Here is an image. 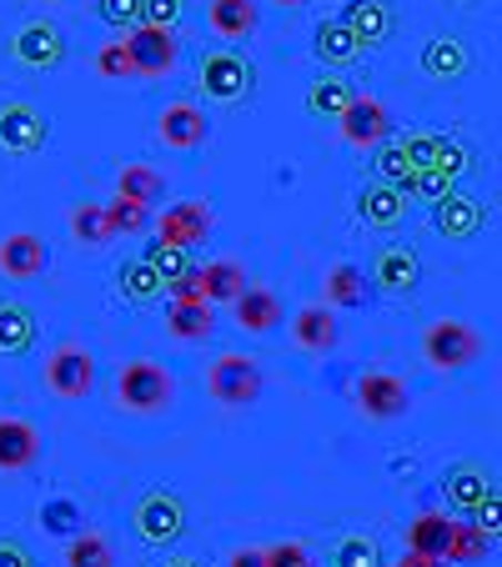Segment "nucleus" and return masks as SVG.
<instances>
[{"label": "nucleus", "instance_id": "6", "mask_svg": "<svg viewBox=\"0 0 502 567\" xmlns=\"http://www.w3.org/2000/svg\"><path fill=\"white\" fill-rule=\"evenodd\" d=\"M45 386H51L55 396H65V402H86V396L96 392V357L75 342L55 347V352L45 357Z\"/></svg>", "mask_w": 502, "mask_h": 567}, {"label": "nucleus", "instance_id": "11", "mask_svg": "<svg viewBox=\"0 0 502 567\" xmlns=\"http://www.w3.org/2000/svg\"><path fill=\"white\" fill-rule=\"evenodd\" d=\"M422 281V257L412 247H377L367 261V287L387 291V297H412Z\"/></svg>", "mask_w": 502, "mask_h": 567}, {"label": "nucleus", "instance_id": "10", "mask_svg": "<svg viewBox=\"0 0 502 567\" xmlns=\"http://www.w3.org/2000/svg\"><path fill=\"white\" fill-rule=\"evenodd\" d=\"M212 226H216V216L206 202H172L161 212V221H151V231H156V241L196 251L202 241H212Z\"/></svg>", "mask_w": 502, "mask_h": 567}, {"label": "nucleus", "instance_id": "42", "mask_svg": "<svg viewBox=\"0 0 502 567\" xmlns=\"http://www.w3.org/2000/svg\"><path fill=\"white\" fill-rule=\"evenodd\" d=\"M96 75L101 81H141V71H136V61H131V51H126L121 35L96 51Z\"/></svg>", "mask_w": 502, "mask_h": 567}, {"label": "nucleus", "instance_id": "53", "mask_svg": "<svg viewBox=\"0 0 502 567\" xmlns=\"http://www.w3.org/2000/svg\"><path fill=\"white\" fill-rule=\"evenodd\" d=\"M272 6H281V11H301L307 0H272Z\"/></svg>", "mask_w": 502, "mask_h": 567}, {"label": "nucleus", "instance_id": "22", "mask_svg": "<svg viewBox=\"0 0 502 567\" xmlns=\"http://www.w3.org/2000/svg\"><path fill=\"white\" fill-rule=\"evenodd\" d=\"M488 493H492V477L478 467V462H452V467L442 472V497H448V507L458 517H472V507H478Z\"/></svg>", "mask_w": 502, "mask_h": 567}, {"label": "nucleus", "instance_id": "33", "mask_svg": "<svg viewBox=\"0 0 502 567\" xmlns=\"http://www.w3.org/2000/svg\"><path fill=\"white\" fill-rule=\"evenodd\" d=\"M321 297H327V307L337 311H357L367 301V277L362 267H352V261H337V267L327 271V281H321Z\"/></svg>", "mask_w": 502, "mask_h": 567}, {"label": "nucleus", "instance_id": "25", "mask_svg": "<svg viewBox=\"0 0 502 567\" xmlns=\"http://www.w3.org/2000/svg\"><path fill=\"white\" fill-rule=\"evenodd\" d=\"M206 25L222 41H252L262 25V11L257 0H206Z\"/></svg>", "mask_w": 502, "mask_h": 567}, {"label": "nucleus", "instance_id": "19", "mask_svg": "<svg viewBox=\"0 0 502 567\" xmlns=\"http://www.w3.org/2000/svg\"><path fill=\"white\" fill-rule=\"evenodd\" d=\"M45 267H51V251H45L41 236H31V231H11L6 241H0V277L31 281V277H41Z\"/></svg>", "mask_w": 502, "mask_h": 567}, {"label": "nucleus", "instance_id": "55", "mask_svg": "<svg viewBox=\"0 0 502 567\" xmlns=\"http://www.w3.org/2000/svg\"><path fill=\"white\" fill-rule=\"evenodd\" d=\"M382 567H397V563H382Z\"/></svg>", "mask_w": 502, "mask_h": 567}, {"label": "nucleus", "instance_id": "45", "mask_svg": "<svg viewBox=\"0 0 502 567\" xmlns=\"http://www.w3.org/2000/svg\"><path fill=\"white\" fill-rule=\"evenodd\" d=\"M41 523H45V533H75V527H81V507L55 497V503L41 507Z\"/></svg>", "mask_w": 502, "mask_h": 567}, {"label": "nucleus", "instance_id": "8", "mask_svg": "<svg viewBox=\"0 0 502 567\" xmlns=\"http://www.w3.org/2000/svg\"><path fill=\"white\" fill-rule=\"evenodd\" d=\"M352 402L367 422H397L412 408V402H407V382L392 372H362L352 382Z\"/></svg>", "mask_w": 502, "mask_h": 567}, {"label": "nucleus", "instance_id": "15", "mask_svg": "<svg viewBox=\"0 0 502 567\" xmlns=\"http://www.w3.org/2000/svg\"><path fill=\"white\" fill-rule=\"evenodd\" d=\"M402 151H407V161H412L417 172H448L452 182L468 172V151L448 136H432V131H407Z\"/></svg>", "mask_w": 502, "mask_h": 567}, {"label": "nucleus", "instance_id": "40", "mask_svg": "<svg viewBox=\"0 0 502 567\" xmlns=\"http://www.w3.org/2000/svg\"><path fill=\"white\" fill-rule=\"evenodd\" d=\"M141 261H146V267L156 271V277L166 281V287H172L176 277H186V271L196 267V261H192V251H186V247H172V241H146V251H141Z\"/></svg>", "mask_w": 502, "mask_h": 567}, {"label": "nucleus", "instance_id": "32", "mask_svg": "<svg viewBox=\"0 0 502 567\" xmlns=\"http://www.w3.org/2000/svg\"><path fill=\"white\" fill-rule=\"evenodd\" d=\"M448 533H452V513L428 507V513H417L412 523H407V553L442 557V553H448Z\"/></svg>", "mask_w": 502, "mask_h": 567}, {"label": "nucleus", "instance_id": "18", "mask_svg": "<svg viewBox=\"0 0 502 567\" xmlns=\"http://www.w3.org/2000/svg\"><path fill=\"white\" fill-rule=\"evenodd\" d=\"M41 432L25 417H0V472H31L41 462Z\"/></svg>", "mask_w": 502, "mask_h": 567}, {"label": "nucleus", "instance_id": "47", "mask_svg": "<svg viewBox=\"0 0 502 567\" xmlns=\"http://www.w3.org/2000/svg\"><path fill=\"white\" fill-rule=\"evenodd\" d=\"M452 186H458V182H452L448 172H417V176H412V186H407V196H422V202L432 206V202H442V196H448Z\"/></svg>", "mask_w": 502, "mask_h": 567}, {"label": "nucleus", "instance_id": "28", "mask_svg": "<svg viewBox=\"0 0 502 567\" xmlns=\"http://www.w3.org/2000/svg\"><path fill=\"white\" fill-rule=\"evenodd\" d=\"M166 332L176 337V342H206V337L216 332V311L212 301H172L166 307Z\"/></svg>", "mask_w": 502, "mask_h": 567}, {"label": "nucleus", "instance_id": "37", "mask_svg": "<svg viewBox=\"0 0 502 567\" xmlns=\"http://www.w3.org/2000/svg\"><path fill=\"white\" fill-rule=\"evenodd\" d=\"M101 216H106L111 241H116V236H146L151 231V206L131 202V196H111V202L101 206Z\"/></svg>", "mask_w": 502, "mask_h": 567}, {"label": "nucleus", "instance_id": "48", "mask_svg": "<svg viewBox=\"0 0 502 567\" xmlns=\"http://www.w3.org/2000/svg\"><path fill=\"white\" fill-rule=\"evenodd\" d=\"M141 21L146 25H172L182 21V0H141Z\"/></svg>", "mask_w": 502, "mask_h": 567}, {"label": "nucleus", "instance_id": "30", "mask_svg": "<svg viewBox=\"0 0 502 567\" xmlns=\"http://www.w3.org/2000/svg\"><path fill=\"white\" fill-rule=\"evenodd\" d=\"M196 281H202V297L212 301H226L232 307L236 297H242V287H246V271H242V261H232V257H216V261H202L196 267Z\"/></svg>", "mask_w": 502, "mask_h": 567}, {"label": "nucleus", "instance_id": "50", "mask_svg": "<svg viewBox=\"0 0 502 567\" xmlns=\"http://www.w3.org/2000/svg\"><path fill=\"white\" fill-rule=\"evenodd\" d=\"M226 567H262V547H236V553L226 557Z\"/></svg>", "mask_w": 502, "mask_h": 567}, {"label": "nucleus", "instance_id": "54", "mask_svg": "<svg viewBox=\"0 0 502 567\" xmlns=\"http://www.w3.org/2000/svg\"><path fill=\"white\" fill-rule=\"evenodd\" d=\"M45 6H65V0H45Z\"/></svg>", "mask_w": 502, "mask_h": 567}, {"label": "nucleus", "instance_id": "3", "mask_svg": "<svg viewBox=\"0 0 502 567\" xmlns=\"http://www.w3.org/2000/svg\"><path fill=\"white\" fill-rule=\"evenodd\" d=\"M131 533H136V543H146V547L182 543V533H186V503L176 493H166V487H151V493H141L136 507H131Z\"/></svg>", "mask_w": 502, "mask_h": 567}, {"label": "nucleus", "instance_id": "34", "mask_svg": "<svg viewBox=\"0 0 502 567\" xmlns=\"http://www.w3.org/2000/svg\"><path fill=\"white\" fill-rule=\"evenodd\" d=\"M65 567H116L111 537L96 533V527H75V533L65 537Z\"/></svg>", "mask_w": 502, "mask_h": 567}, {"label": "nucleus", "instance_id": "35", "mask_svg": "<svg viewBox=\"0 0 502 567\" xmlns=\"http://www.w3.org/2000/svg\"><path fill=\"white\" fill-rule=\"evenodd\" d=\"M116 196H131V202H141V206H156L161 196H166V176H161L156 166H146V161H131V166H121V176H116Z\"/></svg>", "mask_w": 502, "mask_h": 567}, {"label": "nucleus", "instance_id": "39", "mask_svg": "<svg viewBox=\"0 0 502 567\" xmlns=\"http://www.w3.org/2000/svg\"><path fill=\"white\" fill-rule=\"evenodd\" d=\"M372 151H377V161H372L377 182H387V186H397V192H407V186H412V176H417V166L407 161L402 141H382V146H372Z\"/></svg>", "mask_w": 502, "mask_h": 567}, {"label": "nucleus", "instance_id": "49", "mask_svg": "<svg viewBox=\"0 0 502 567\" xmlns=\"http://www.w3.org/2000/svg\"><path fill=\"white\" fill-rule=\"evenodd\" d=\"M0 567H35V553L21 537H0Z\"/></svg>", "mask_w": 502, "mask_h": 567}, {"label": "nucleus", "instance_id": "1", "mask_svg": "<svg viewBox=\"0 0 502 567\" xmlns=\"http://www.w3.org/2000/svg\"><path fill=\"white\" fill-rule=\"evenodd\" d=\"M116 402H121V412L151 417V412H166L176 402V382H172V372H166L161 362H151V357H136V362L121 367Z\"/></svg>", "mask_w": 502, "mask_h": 567}, {"label": "nucleus", "instance_id": "17", "mask_svg": "<svg viewBox=\"0 0 502 567\" xmlns=\"http://www.w3.org/2000/svg\"><path fill=\"white\" fill-rule=\"evenodd\" d=\"M337 21L352 31V41L362 45V51H377V45L392 41L397 16H392V6H387V0H347Z\"/></svg>", "mask_w": 502, "mask_h": 567}, {"label": "nucleus", "instance_id": "7", "mask_svg": "<svg viewBox=\"0 0 502 567\" xmlns=\"http://www.w3.org/2000/svg\"><path fill=\"white\" fill-rule=\"evenodd\" d=\"M121 41H126L131 61H136L141 75H172L176 61H182V41H176L172 25H131V31H121Z\"/></svg>", "mask_w": 502, "mask_h": 567}, {"label": "nucleus", "instance_id": "5", "mask_svg": "<svg viewBox=\"0 0 502 567\" xmlns=\"http://www.w3.org/2000/svg\"><path fill=\"white\" fill-rule=\"evenodd\" d=\"M196 81H202V91L212 101H226V106H232V101L252 96V86H257V71H252V61H246L242 51H206Z\"/></svg>", "mask_w": 502, "mask_h": 567}, {"label": "nucleus", "instance_id": "38", "mask_svg": "<svg viewBox=\"0 0 502 567\" xmlns=\"http://www.w3.org/2000/svg\"><path fill=\"white\" fill-rule=\"evenodd\" d=\"M327 563L331 567H382V547H377V537H367V533H342L331 543Z\"/></svg>", "mask_w": 502, "mask_h": 567}, {"label": "nucleus", "instance_id": "13", "mask_svg": "<svg viewBox=\"0 0 502 567\" xmlns=\"http://www.w3.org/2000/svg\"><path fill=\"white\" fill-rule=\"evenodd\" d=\"M11 55L25 71H61L65 65V35L51 21H25L11 41Z\"/></svg>", "mask_w": 502, "mask_h": 567}, {"label": "nucleus", "instance_id": "16", "mask_svg": "<svg viewBox=\"0 0 502 567\" xmlns=\"http://www.w3.org/2000/svg\"><path fill=\"white\" fill-rule=\"evenodd\" d=\"M156 136H161V146H172V151H196L212 136V121H206L202 106H192V101H172V106H161V116H156Z\"/></svg>", "mask_w": 502, "mask_h": 567}, {"label": "nucleus", "instance_id": "14", "mask_svg": "<svg viewBox=\"0 0 502 567\" xmlns=\"http://www.w3.org/2000/svg\"><path fill=\"white\" fill-rule=\"evenodd\" d=\"M51 136V121L31 106V101H6L0 106V146L16 151V156H31V151L45 146Z\"/></svg>", "mask_w": 502, "mask_h": 567}, {"label": "nucleus", "instance_id": "43", "mask_svg": "<svg viewBox=\"0 0 502 567\" xmlns=\"http://www.w3.org/2000/svg\"><path fill=\"white\" fill-rule=\"evenodd\" d=\"M262 567H317V563H311V547L307 543L287 537V543L262 547Z\"/></svg>", "mask_w": 502, "mask_h": 567}, {"label": "nucleus", "instance_id": "41", "mask_svg": "<svg viewBox=\"0 0 502 567\" xmlns=\"http://www.w3.org/2000/svg\"><path fill=\"white\" fill-rule=\"evenodd\" d=\"M65 221H71L75 247L101 251V247H106V241H111V236H106V216H101V206H96V202H81L71 216H65Z\"/></svg>", "mask_w": 502, "mask_h": 567}, {"label": "nucleus", "instance_id": "46", "mask_svg": "<svg viewBox=\"0 0 502 567\" xmlns=\"http://www.w3.org/2000/svg\"><path fill=\"white\" fill-rule=\"evenodd\" d=\"M472 527H478V533H488L492 543H498V533H502V497H498V487H492L488 497H482L478 507H472V517H468Z\"/></svg>", "mask_w": 502, "mask_h": 567}, {"label": "nucleus", "instance_id": "26", "mask_svg": "<svg viewBox=\"0 0 502 567\" xmlns=\"http://www.w3.org/2000/svg\"><path fill=\"white\" fill-rule=\"evenodd\" d=\"M35 332H41V321L25 301H0V357L35 352Z\"/></svg>", "mask_w": 502, "mask_h": 567}, {"label": "nucleus", "instance_id": "4", "mask_svg": "<svg viewBox=\"0 0 502 567\" xmlns=\"http://www.w3.org/2000/svg\"><path fill=\"white\" fill-rule=\"evenodd\" d=\"M262 386H267V377H262L257 357L226 352L206 367V392H212V402H222V408H252L262 396Z\"/></svg>", "mask_w": 502, "mask_h": 567}, {"label": "nucleus", "instance_id": "23", "mask_svg": "<svg viewBox=\"0 0 502 567\" xmlns=\"http://www.w3.org/2000/svg\"><path fill=\"white\" fill-rule=\"evenodd\" d=\"M417 65H422V75H428V81H462V75H468V65H472V55H468V45H462L458 35L442 31V35H432V41L422 45Z\"/></svg>", "mask_w": 502, "mask_h": 567}, {"label": "nucleus", "instance_id": "20", "mask_svg": "<svg viewBox=\"0 0 502 567\" xmlns=\"http://www.w3.org/2000/svg\"><path fill=\"white\" fill-rule=\"evenodd\" d=\"M407 212H412V196L397 192V186H387V182L362 186V196H357V216H362L372 231H392V226H402Z\"/></svg>", "mask_w": 502, "mask_h": 567}, {"label": "nucleus", "instance_id": "24", "mask_svg": "<svg viewBox=\"0 0 502 567\" xmlns=\"http://www.w3.org/2000/svg\"><path fill=\"white\" fill-rule=\"evenodd\" d=\"M232 311H236V327L252 337H267L281 327V297L267 287H242V297L232 301Z\"/></svg>", "mask_w": 502, "mask_h": 567}, {"label": "nucleus", "instance_id": "9", "mask_svg": "<svg viewBox=\"0 0 502 567\" xmlns=\"http://www.w3.org/2000/svg\"><path fill=\"white\" fill-rule=\"evenodd\" d=\"M337 131H342L347 146L372 151V146H382V141H392V111H387L377 96H362V91H357V96L347 101V111L337 116Z\"/></svg>", "mask_w": 502, "mask_h": 567}, {"label": "nucleus", "instance_id": "51", "mask_svg": "<svg viewBox=\"0 0 502 567\" xmlns=\"http://www.w3.org/2000/svg\"><path fill=\"white\" fill-rule=\"evenodd\" d=\"M397 567H452V563H442V557H428V553H402V563Z\"/></svg>", "mask_w": 502, "mask_h": 567}, {"label": "nucleus", "instance_id": "44", "mask_svg": "<svg viewBox=\"0 0 502 567\" xmlns=\"http://www.w3.org/2000/svg\"><path fill=\"white\" fill-rule=\"evenodd\" d=\"M96 16L111 31H131V25H141V0H96Z\"/></svg>", "mask_w": 502, "mask_h": 567}, {"label": "nucleus", "instance_id": "31", "mask_svg": "<svg viewBox=\"0 0 502 567\" xmlns=\"http://www.w3.org/2000/svg\"><path fill=\"white\" fill-rule=\"evenodd\" d=\"M357 96V86L352 81H347L342 71H327V75H317V81H311L307 86V111L317 121H337L347 111V101Z\"/></svg>", "mask_w": 502, "mask_h": 567}, {"label": "nucleus", "instance_id": "36", "mask_svg": "<svg viewBox=\"0 0 502 567\" xmlns=\"http://www.w3.org/2000/svg\"><path fill=\"white\" fill-rule=\"evenodd\" d=\"M492 557V537L478 533V527L468 523V517H452V533H448V553H442V563H488Z\"/></svg>", "mask_w": 502, "mask_h": 567}, {"label": "nucleus", "instance_id": "12", "mask_svg": "<svg viewBox=\"0 0 502 567\" xmlns=\"http://www.w3.org/2000/svg\"><path fill=\"white\" fill-rule=\"evenodd\" d=\"M432 226L442 231V241H472L488 226V202L452 186L442 202H432Z\"/></svg>", "mask_w": 502, "mask_h": 567}, {"label": "nucleus", "instance_id": "52", "mask_svg": "<svg viewBox=\"0 0 502 567\" xmlns=\"http://www.w3.org/2000/svg\"><path fill=\"white\" fill-rule=\"evenodd\" d=\"M161 567H206V563H202V557H192V553H172Z\"/></svg>", "mask_w": 502, "mask_h": 567}, {"label": "nucleus", "instance_id": "2", "mask_svg": "<svg viewBox=\"0 0 502 567\" xmlns=\"http://www.w3.org/2000/svg\"><path fill=\"white\" fill-rule=\"evenodd\" d=\"M482 357V332L468 327L458 317H442V321H428L422 327V362L438 367V372H462Z\"/></svg>", "mask_w": 502, "mask_h": 567}, {"label": "nucleus", "instance_id": "56", "mask_svg": "<svg viewBox=\"0 0 502 567\" xmlns=\"http://www.w3.org/2000/svg\"><path fill=\"white\" fill-rule=\"evenodd\" d=\"M458 6H468V0H458Z\"/></svg>", "mask_w": 502, "mask_h": 567}, {"label": "nucleus", "instance_id": "29", "mask_svg": "<svg viewBox=\"0 0 502 567\" xmlns=\"http://www.w3.org/2000/svg\"><path fill=\"white\" fill-rule=\"evenodd\" d=\"M116 291H121V301H131V307H156V301L166 297V281H161L141 257H131L116 267Z\"/></svg>", "mask_w": 502, "mask_h": 567}, {"label": "nucleus", "instance_id": "21", "mask_svg": "<svg viewBox=\"0 0 502 567\" xmlns=\"http://www.w3.org/2000/svg\"><path fill=\"white\" fill-rule=\"evenodd\" d=\"M287 327H291V342H297L301 352H311V357L337 352V317H331L327 301H311V307H301L297 317L287 321Z\"/></svg>", "mask_w": 502, "mask_h": 567}, {"label": "nucleus", "instance_id": "27", "mask_svg": "<svg viewBox=\"0 0 502 567\" xmlns=\"http://www.w3.org/2000/svg\"><path fill=\"white\" fill-rule=\"evenodd\" d=\"M311 55H317L321 65H331V71H347V65L362 55V45H357L352 31H347V25L331 16V21H321L317 31H311Z\"/></svg>", "mask_w": 502, "mask_h": 567}]
</instances>
